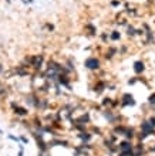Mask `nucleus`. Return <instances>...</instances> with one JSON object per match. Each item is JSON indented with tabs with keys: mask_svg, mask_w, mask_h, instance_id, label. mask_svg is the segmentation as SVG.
<instances>
[{
	"mask_svg": "<svg viewBox=\"0 0 155 156\" xmlns=\"http://www.w3.org/2000/svg\"><path fill=\"white\" fill-rule=\"evenodd\" d=\"M17 156H24V145L19 143V155Z\"/></svg>",
	"mask_w": 155,
	"mask_h": 156,
	"instance_id": "nucleus-11",
	"label": "nucleus"
},
{
	"mask_svg": "<svg viewBox=\"0 0 155 156\" xmlns=\"http://www.w3.org/2000/svg\"><path fill=\"white\" fill-rule=\"evenodd\" d=\"M23 3L24 4H30V3H33V0H23Z\"/></svg>",
	"mask_w": 155,
	"mask_h": 156,
	"instance_id": "nucleus-17",
	"label": "nucleus"
},
{
	"mask_svg": "<svg viewBox=\"0 0 155 156\" xmlns=\"http://www.w3.org/2000/svg\"><path fill=\"white\" fill-rule=\"evenodd\" d=\"M11 107L14 108V114H16L17 116H27L29 115V109H27V108L22 107V105H19L16 102H13Z\"/></svg>",
	"mask_w": 155,
	"mask_h": 156,
	"instance_id": "nucleus-5",
	"label": "nucleus"
},
{
	"mask_svg": "<svg viewBox=\"0 0 155 156\" xmlns=\"http://www.w3.org/2000/svg\"><path fill=\"white\" fill-rule=\"evenodd\" d=\"M85 28L88 30V34H90V36H95V34H97V28H95V26L93 24V23H87V24H85Z\"/></svg>",
	"mask_w": 155,
	"mask_h": 156,
	"instance_id": "nucleus-8",
	"label": "nucleus"
},
{
	"mask_svg": "<svg viewBox=\"0 0 155 156\" xmlns=\"http://www.w3.org/2000/svg\"><path fill=\"white\" fill-rule=\"evenodd\" d=\"M120 105L121 107H135L137 101L131 92H124L121 94V98H120Z\"/></svg>",
	"mask_w": 155,
	"mask_h": 156,
	"instance_id": "nucleus-3",
	"label": "nucleus"
},
{
	"mask_svg": "<svg viewBox=\"0 0 155 156\" xmlns=\"http://www.w3.org/2000/svg\"><path fill=\"white\" fill-rule=\"evenodd\" d=\"M127 36H130V37H135V36H137V28H135L134 26L127 24Z\"/></svg>",
	"mask_w": 155,
	"mask_h": 156,
	"instance_id": "nucleus-7",
	"label": "nucleus"
},
{
	"mask_svg": "<svg viewBox=\"0 0 155 156\" xmlns=\"http://www.w3.org/2000/svg\"><path fill=\"white\" fill-rule=\"evenodd\" d=\"M26 63H29V68L32 67L34 71H40L44 66V56L43 54H36L26 58Z\"/></svg>",
	"mask_w": 155,
	"mask_h": 156,
	"instance_id": "nucleus-1",
	"label": "nucleus"
},
{
	"mask_svg": "<svg viewBox=\"0 0 155 156\" xmlns=\"http://www.w3.org/2000/svg\"><path fill=\"white\" fill-rule=\"evenodd\" d=\"M110 40L111 41H120L121 40V31L120 30H113L110 33Z\"/></svg>",
	"mask_w": 155,
	"mask_h": 156,
	"instance_id": "nucleus-6",
	"label": "nucleus"
},
{
	"mask_svg": "<svg viewBox=\"0 0 155 156\" xmlns=\"http://www.w3.org/2000/svg\"><path fill=\"white\" fill-rule=\"evenodd\" d=\"M84 68L88 71H98L101 68V60L95 56H90L84 60Z\"/></svg>",
	"mask_w": 155,
	"mask_h": 156,
	"instance_id": "nucleus-2",
	"label": "nucleus"
},
{
	"mask_svg": "<svg viewBox=\"0 0 155 156\" xmlns=\"http://www.w3.org/2000/svg\"><path fill=\"white\" fill-rule=\"evenodd\" d=\"M6 1H7V3H9V4H10V3H11V0H6Z\"/></svg>",
	"mask_w": 155,
	"mask_h": 156,
	"instance_id": "nucleus-19",
	"label": "nucleus"
},
{
	"mask_svg": "<svg viewBox=\"0 0 155 156\" xmlns=\"http://www.w3.org/2000/svg\"><path fill=\"white\" fill-rule=\"evenodd\" d=\"M46 27L49 28L50 31H53V30H54V26H53V24H50V23H47V24H46Z\"/></svg>",
	"mask_w": 155,
	"mask_h": 156,
	"instance_id": "nucleus-16",
	"label": "nucleus"
},
{
	"mask_svg": "<svg viewBox=\"0 0 155 156\" xmlns=\"http://www.w3.org/2000/svg\"><path fill=\"white\" fill-rule=\"evenodd\" d=\"M147 101H148V105H149V107H152V109H154V108H155V92H152V94L148 97Z\"/></svg>",
	"mask_w": 155,
	"mask_h": 156,
	"instance_id": "nucleus-9",
	"label": "nucleus"
},
{
	"mask_svg": "<svg viewBox=\"0 0 155 156\" xmlns=\"http://www.w3.org/2000/svg\"><path fill=\"white\" fill-rule=\"evenodd\" d=\"M111 6H113V7H118V6H121V1H120V0H113V1H111Z\"/></svg>",
	"mask_w": 155,
	"mask_h": 156,
	"instance_id": "nucleus-14",
	"label": "nucleus"
},
{
	"mask_svg": "<svg viewBox=\"0 0 155 156\" xmlns=\"http://www.w3.org/2000/svg\"><path fill=\"white\" fill-rule=\"evenodd\" d=\"M7 138L10 140H13V142H16V143H19V142H20V136H14V135H11V133H9Z\"/></svg>",
	"mask_w": 155,
	"mask_h": 156,
	"instance_id": "nucleus-10",
	"label": "nucleus"
},
{
	"mask_svg": "<svg viewBox=\"0 0 155 156\" xmlns=\"http://www.w3.org/2000/svg\"><path fill=\"white\" fill-rule=\"evenodd\" d=\"M1 133H3V131H1V129H0V135H1Z\"/></svg>",
	"mask_w": 155,
	"mask_h": 156,
	"instance_id": "nucleus-20",
	"label": "nucleus"
},
{
	"mask_svg": "<svg viewBox=\"0 0 155 156\" xmlns=\"http://www.w3.org/2000/svg\"><path fill=\"white\" fill-rule=\"evenodd\" d=\"M138 81H139L138 77H132L131 80H128V85H135V84H137Z\"/></svg>",
	"mask_w": 155,
	"mask_h": 156,
	"instance_id": "nucleus-12",
	"label": "nucleus"
},
{
	"mask_svg": "<svg viewBox=\"0 0 155 156\" xmlns=\"http://www.w3.org/2000/svg\"><path fill=\"white\" fill-rule=\"evenodd\" d=\"M145 70H147V67H145V61H142V60H137V61H134V64H132V71H134V74L137 75H141L145 73Z\"/></svg>",
	"mask_w": 155,
	"mask_h": 156,
	"instance_id": "nucleus-4",
	"label": "nucleus"
},
{
	"mask_svg": "<svg viewBox=\"0 0 155 156\" xmlns=\"http://www.w3.org/2000/svg\"><path fill=\"white\" fill-rule=\"evenodd\" d=\"M3 70H4V68H3V66H1V64H0V74H1V73H3Z\"/></svg>",
	"mask_w": 155,
	"mask_h": 156,
	"instance_id": "nucleus-18",
	"label": "nucleus"
},
{
	"mask_svg": "<svg viewBox=\"0 0 155 156\" xmlns=\"http://www.w3.org/2000/svg\"><path fill=\"white\" fill-rule=\"evenodd\" d=\"M101 40L104 41V43H107V41L110 40V34L108 33H101Z\"/></svg>",
	"mask_w": 155,
	"mask_h": 156,
	"instance_id": "nucleus-13",
	"label": "nucleus"
},
{
	"mask_svg": "<svg viewBox=\"0 0 155 156\" xmlns=\"http://www.w3.org/2000/svg\"><path fill=\"white\" fill-rule=\"evenodd\" d=\"M20 140H22V142H23V143H29V142H30V139H29V138H27V136H24V135H22V136H20Z\"/></svg>",
	"mask_w": 155,
	"mask_h": 156,
	"instance_id": "nucleus-15",
	"label": "nucleus"
}]
</instances>
